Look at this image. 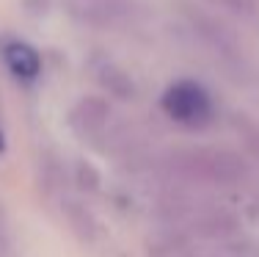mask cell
I'll return each instance as SVG.
<instances>
[{"instance_id": "cell-1", "label": "cell", "mask_w": 259, "mask_h": 257, "mask_svg": "<svg viewBox=\"0 0 259 257\" xmlns=\"http://www.w3.org/2000/svg\"><path fill=\"white\" fill-rule=\"evenodd\" d=\"M174 169L190 180L215 186H237L248 174L245 161L229 150H188L174 158Z\"/></svg>"}, {"instance_id": "cell-2", "label": "cell", "mask_w": 259, "mask_h": 257, "mask_svg": "<svg viewBox=\"0 0 259 257\" xmlns=\"http://www.w3.org/2000/svg\"><path fill=\"white\" fill-rule=\"evenodd\" d=\"M163 111L168 119H174L177 125L188 127V130H201L212 122L215 108H212V97L201 83L196 81H177L163 91L160 100Z\"/></svg>"}, {"instance_id": "cell-3", "label": "cell", "mask_w": 259, "mask_h": 257, "mask_svg": "<svg viewBox=\"0 0 259 257\" xmlns=\"http://www.w3.org/2000/svg\"><path fill=\"white\" fill-rule=\"evenodd\" d=\"M190 25H193V33L207 45V50H212V56H218L221 61H224L226 69H232V72H243L245 69L243 50L237 47L234 36L221 25V22H215L212 17L199 14V11H190Z\"/></svg>"}, {"instance_id": "cell-4", "label": "cell", "mask_w": 259, "mask_h": 257, "mask_svg": "<svg viewBox=\"0 0 259 257\" xmlns=\"http://www.w3.org/2000/svg\"><path fill=\"white\" fill-rule=\"evenodd\" d=\"M133 0H66V11L91 28H113L133 17Z\"/></svg>"}, {"instance_id": "cell-5", "label": "cell", "mask_w": 259, "mask_h": 257, "mask_svg": "<svg viewBox=\"0 0 259 257\" xmlns=\"http://www.w3.org/2000/svg\"><path fill=\"white\" fill-rule=\"evenodd\" d=\"M69 125L83 138H100L108 133L110 125V105L100 97H83L69 114Z\"/></svg>"}, {"instance_id": "cell-6", "label": "cell", "mask_w": 259, "mask_h": 257, "mask_svg": "<svg viewBox=\"0 0 259 257\" xmlns=\"http://www.w3.org/2000/svg\"><path fill=\"white\" fill-rule=\"evenodd\" d=\"M3 61L17 81L30 83L41 75V56L36 53L33 45H28V42H22V39L6 42L3 45Z\"/></svg>"}, {"instance_id": "cell-7", "label": "cell", "mask_w": 259, "mask_h": 257, "mask_svg": "<svg viewBox=\"0 0 259 257\" xmlns=\"http://www.w3.org/2000/svg\"><path fill=\"white\" fill-rule=\"evenodd\" d=\"M94 78L100 81V86L108 94L119 97V100H130V97L135 94V86H133V78L127 75L124 69H121L116 61L110 58H100L94 61Z\"/></svg>"}, {"instance_id": "cell-8", "label": "cell", "mask_w": 259, "mask_h": 257, "mask_svg": "<svg viewBox=\"0 0 259 257\" xmlns=\"http://www.w3.org/2000/svg\"><path fill=\"white\" fill-rule=\"evenodd\" d=\"M66 210H69V224L77 230V235L89 241V238L94 235V218H91V213L83 210L80 205H69Z\"/></svg>"}, {"instance_id": "cell-9", "label": "cell", "mask_w": 259, "mask_h": 257, "mask_svg": "<svg viewBox=\"0 0 259 257\" xmlns=\"http://www.w3.org/2000/svg\"><path fill=\"white\" fill-rule=\"evenodd\" d=\"M234 125H237V133L245 138V144H248L251 150L259 155V125H256V122H251L248 116H237Z\"/></svg>"}, {"instance_id": "cell-10", "label": "cell", "mask_w": 259, "mask_h": 257, "mask_svg": "<svg viewBox=\"0 0 259 257\" xmlns=\"http://www.w3.org/2000/svg\"><path fill=\"white\" fill-rule=\"evenodd\" d=\"M6 241H9V230H6V218L0 213V246H6Z\"/></svg>"}]
</instances>
